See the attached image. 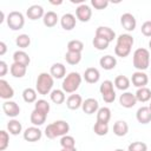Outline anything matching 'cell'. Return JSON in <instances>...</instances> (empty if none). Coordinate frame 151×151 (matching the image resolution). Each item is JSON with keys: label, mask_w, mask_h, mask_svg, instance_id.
<instances>
[{"label": "cell", "mask_w": 151, "mask_h": 151, "mask_svg": "<svg viewBox=\"0 0 151 151\" xmlns=\"http://www.w3.org/2000/svg\"><path fill=\"white\" fill-rule=\"evenodd\" d=\"M70 131V125L65 120H55L52 124H48L45 129V134L50 139H54L59 136H66Z\"/></svg>", "instance_id": "obj_1"}, {"label": "cell", "mask_w": 151, "mask_h": 151, "mask_svg": "<svg viewBox=\"0 0 151 151\" xmlns=\"http://www.w3.org/2000/svg\"><path fill=\"white\" fill-rule=\"evenodd\" d=\"M52 87H53V77L46 72L40 73L37 78V84H35L37 92L41 96H46L52 92L51 91Z\"/></svg>", "instance_id": "obj_2"}, {"label": "cell", "mask_w": 151, "mask_h": 151, "mask_svg": "<svg viewBox=\"0 0 151 151\" xmlns=\"http://www.w3.org/2000/svg\"><path fill=\"white\" fill-rule=\"evenodd\" d=\"M80 84H81V76L78 72H71L63 80L61 87L63 91L66 93H74L79 88Z\"/></svg>", "instance_id": "obj_3"}, {"label": "cell", "mask_w": 151, "mask_h": 151, "mask_svg": "<svg viewBox=\"0 0 151 151\" xmlns=\"http://www.w3.org/2000/svg\"><path fill=\"white\" fill-rule=\"evenodd\" d=\"M150 65V52L146 48H137L133 53V66L138 71H144Z\"/></svg>", "instance_id": "obj_4"}, {"label": "cell", "mask_w": 151, "mask_h": 151, "mask_svg": "<svg viewBox=\"0 0 151 151\" xmlns=\"http://www.w3.org/2000/svg\"><path fill=\"white\" fill-rule=\"evenodd\" d=\"M6 21H7V26L12 29V31H18V29H21L25 25V18L22 15L21 12H18V11H13L11 12L7 18H6Z\"/></svg>", "instance_id": "obj_5"}, {"label": "cell", "mask_w": 151, "mask_h": 151, "mask_svg": "<svg viewBox=\"0 0 151 151\" xmlns=\"http://www.w3.org/2000/svg\"><path fill=\"white\" fill-rule=\"evenodd\" d=\"M76 17L79 21L81 22H87L91 17H92V9L88 5L86 4H83V5H79L76 9Z\"/></svg>", "instance_id": "obj_6"}, {"label": "cell", "mask_w": 151, "mask_h": 151, "mask_svg": "<svg viewBox=\"0 0 151 151\" xmlns=\"http://www.w3.org/2000/svg\"><path fill=\"white\" fill-rule=\"evenodd\" d=\"M41 136H42V132L37 126L27 127L24 132V139L27 142H38L41 139Z\"/></svg>", "instance_id": "obj_7"}, {"label": "cell", "mask_w": 151, "mask_h": 151, "mask_svg": "<svg viewBox=\"0 0 151 151\" xmlns=\"http://www.w3.org/2000/svg\"><path fill=\"white\" fill-rule=\"evenodd\" d=\"M120 24L124 29H126L127 32H132L136 28L137 21H136V18L131 13H124L120 17Z\"/></svg>", "instance_id": "obj_8"}, {"label": "cell", "mask_w": 151, "mask_h": 151, "mask_svg": "<svg viewBox=\"0 0 151 151\" xmlns=\"http://www.w3.org/2000/svg\"><path fill=\"white\" fill-rule=\"evenodd\" d=\"M131 81H132L133 86L140 88V87H145V85H147L149 78H147V74L144 73L143 71H137V72H134L132 74Z\"/></svg>", "instance_id": "obj_9"}, {"label": "cell", "mask_w": 151, "mask_h": 151, "mask_svg": "<svg viewBox=\"0 0 151 151\" xmlns=\"http://www.w3.org/2000/svg\"><path fill=\"white\" fill-rule=\"evenodd\" d=\"M2 110L5 112L6 116L8 117H17L19 113H20V107L19 105L15 103V101H12V100H6L4 104H2Z\"/></svg>", "instance_id": "obj_10"}, {"label": "cell", "mask_w": 151, "mask_h": 151, "mask_svg": "<svg viewBox=\"0 0 151 151\" xmlns=\"http://www.w3.org/2000/svg\"><path fill=\"white\" fill-rule=\"evenodd\" d=\"M137 103V99H136V96L131 92H124L123 94H120L119 97V104L125 107V109H131L136 105Z\"/></svg>", "instance_id": "obj_11"}, {"label": "cell", "mask_w": 151, "mask_h": 151, "mask_svg": "<svg viewBox=\"0 0 151 151\" xmlns=\"http://www.w3.org/2000/svg\"><path fill=\"white\" fill-rule=\"evenodd\" d=\"M26 15L31 20H38L40 18H44V15H45L44 8L40 5H32L26 11Z\"/></svg>", "instance_id": "obj_12"}, {"label": "cell", "mask_w": 151, "mask_h": 151, "mask_svg": "<svg viewBox=\"0 0 151 151\" xmlns=\"http://www.w3.org/2000/svg\"><path fill=\"white\" fill-rule=\"evenodd\" d=\"M13 96H14L13 87L5 79H0V97L5 100H9Z\"/></svg>", "instance_id": "obj_13"}, {"label": "cell", "mask_w": 151, "mask_h": 151, "mask_svg": "<svg viewBox=\"0 0 151 151\" xmlns=\"http://www.w3.org/2000/svg\"><path fill=\"white\" fill-rule=\"evenodd\" d=\"M81 109L86 114H92L99 110V104L94 98H87L83 101Z\"/></svg>", "instance_id": "obj_14"}, {"label": "cell", "mask_w": 151, "mask_h": 151, "mask_svg": "<svg viewBox=\"0 0 151 151\" xmlns=\"http://www.w3.org/2000/svg\"><path fill=\"white\" fill-rule=\"evenodd\" d=\"M76 22H77V19L73 14L71 13H66L61 17L60 19V25L61 27L65 29V31H71L76 27Z\"/></svg>", "instance_id": "obj_15"}, {"label": "cell", "mask_w": 151, "mask_h": 151, "mask_svg": "<svg viewBox=\"0 0 151 151\" xmlns=\"http://www.w3.org/2000/svg\"><path fill=\"white\" fill-rule=\"evenodd\" d=\"M96 37L104 38V39H106L107 41L111 42L116 38V33H114V31L112 28H110L107 26H99L96 29Z\"/></svg>", "instance_id": "obj_16"}, {"label": "cell", "mask_w": 151, "mask_h": 151, "mask_svg": "<svg viewBox=\"0 0 151 151\" xmlns=\"http://www.w3.org/2000/svg\"><path fill=\"white\" fill-rule=\"evenodd\" d=\"M136 118L140 124H147L151 122V111L149 106H142L137 110Z\"/></svg>", "instance_id": "obj_17"}, {"label": "cell", "mask_w": 151, "mask_h": 151, "mask_svg": "<svg viewBox=\"0 0 151 151\" xmlns=\"http://www.w3.org/2000/svg\"><path fill=\"white\" fill-rule=\"evenodd\" d=\"M99 78H100V73H99V71L96 67H88L84 72V79L88 84H96V83H98Z\"/></svg>", "instance_id": "obj_18"}, {"label": "cell", "mask_w": 151, "mask_h": 151, "mask_svg": "<svg viewBox=\"0 0 151 151\" xmlns=\"http://www.w3.org/2000/svg\"><path fill=\"white\" fill-rule=\"evenodd\" d=\"M46 118H47V114L42 111H39L37 109H34L31 113V123L34 125V126H40L42 125L45 122H46Z\"/></svg>", "instance_id": "obj_19"}, {"label": "cell", "mask_w": 151, "mask_h": 151, "mask_svg": "<svg viewBox=\"0 0 151 151\" xmlns=\"http://www.w3.org/2000/svg\"><path fill=\"white\" fill-rule=\"evenodd\" d=\"M50 74L55 78V79H61L65 77L66 74V67L61 64V63H55L51 66V70H50Z\"/></svg>", "instance_id": "obj_20"}, {"label": "cell", "mask_w": 151, "mask_h": 151, "mask_svg": "<svg viewBox=\"0 0 151 151\" xmlns=\"http://www.w3.org/2000/svg\"><path fill=\"white\" fill-rule=\"evenodd\" d=\"M83 105V98L80 94H71L66 99V106L70 110H78Z\"/></svg>", "instance_id": "obj_21"}, {"label": "cell", "mask_w": 151, "mask_h": 151, "mask_svg": "<svg viewBox=\"0 0 151 151\" xmlns=\"http://www.w3.org/2000/svg\"><path fill=\"white\" fill-rule=\"evenodd\" d=\"M99 64H100L101 68H104V70H106V71H110V70H113V68L116 67L117 60H116L114 57L107 54V55H104V57L100 58Z\"/></svg>", "instance_id": "obj_22"}, {"label": "cell", "mask_w": 151, "mask_h": 151, "mask_svg": "<svg viewBox=\"0 0 151 151\" xmlns=\"http://www.w3.org/2000/svg\"><path fill=\"white\" fill-rule=\"evenodd\" d=\"M129 131V125L125 120H117L113 125V133L118 137H123Z\"/></svg>", "instance_id": "obj_23"}, {"label": "cell", "mask_w": 151, "mask_h": 151, "mask_svg": "<svg viewBox=\"0 0 151 151\" xmlns=\"http://www.w3.org/2000/svg\"><path fill=\"white\" fill-rule=\"evenodd\" d=\"M13 60H14V63H17V64H20V65H24V66H28L29 65V63H31V59H29V57H28V54L26 53V52H24V51H17V52H14V54H13Z\"/></svg>", "instance_id": "obj_24"}, {"label": "cell", "mask_w": 151, "mask_h": 151, "mask_svg": "<svg viewBox=\"0 0 151 151\" xmlns=\"http://www.w3.org/2000/svg\"><path fill=\"white\" fill-rule=\"evenodd\" d=\"M58 19L59 18H58L55 12L48 11L47 13H45V15L42 18V22H44V25L46 27H54L57 25V22H58Z\"/></svg>", "instance_id": "obj_25"}, {"label": "cell", "mask_w": 151, "mask_h": 151, "mask_svg": "<svg viewBox=\"0 0 151 151\" xmlns=\"http://www.w3.org/2000/svg\"><path fill=\"white\" fill-rule=\"evenodd\" d=\"M136 99L137 101H140V103H146L151 99V90L147 88L146 86L145 87H140L137 90L136 92Z\"/></svg>", "instance_id": "obj_26"}, {"label": "cell", "mask_w": 151, "mask_h": 151, "mask_svg": "<svg viewBox=\"0 0 151 151\" xmlns=\"http://www.w3.org/2000/svg\"><path fill=\"white\" fill-rule=\"evenodd\" d=\"M11 74L14 77V78H22L25 74H26V71H27V67L24 66V65H20V64H17V63H13L11 65Z\"/></svg>", "instance_id": "obj_27"}, {"label": "cell", "mask_w": 151, "mask_h": 151, "mask_svg": "<svg viewBox=\"0 0 151 151\" xmlns=\"http://www.w3.org/2000/svg\"><path fill=\"white\" fill-rule=\"evenodd\" d=\"M113 84H114V86H116L118 90L125 91V90H127V88L130 87V79H129L126 76L120 74V76H117V77H116Z\"/></svg>", "instance_id": "obj_28"}, {"label": "cell", "mask_w": 151, "mask_h": 151, "mask_svg": "<svg viewBox=\"0 0 151 151\" xmlns=\"http://www.w3.org/2000/svg\"><path fill=\"white\" fill-rule=\"evenodd\" d=\"M111 119V110L109 107H99V110L97 111V122L100 123H109Z\"/></svg>", "instance_id": "obj_29"}, {"label": "cell", "mask_w": 151, "mask_h": 151, "mask_svg": "<svg viewBox=\"0 0 151 151\" xmlns=\"http://www.w3.org/2000/svg\"><path fill=\"white\" fill-rule=\"evenodd\" d=\"M133 42H134V40H133L132 35H130V34H127V33L120 34V35L117 38V45H119V46H124V47L131 48L132 45H133Z\"/></svg>", "instance_id": "obj_30"}, {"label": "cell", "mask_w": 151, "mask_h": 151, "mask_svg": "<svg viewBox=\"0 0 151 151\" xmlns=\"http://www.w3.org/2000/svg\"><path fill=\"white\" fill-rule=\"evenodd\" d=\"M7 130H8V132H9L11 134L17 136V134H19V133L21 132V130H22L21 123H20L19 120H17V119H12V120H9V122L7 123Z\"/></svg>", "instance_id": "obj_31"}, {"label": "cell", "mask_w": 151, "mask_h": 151, "mask_svg": "<svg viewBox=\"0 0 151 151\" xmlns=\"http://www.w3.org/2000/svg\"><path fill=\"white\" fill-rule=\"evenodd\" d=\"M65 60H66V63L70 64V65H77V64H79L80 60H81V53L67 51L66 54H65Z\"/></svg>", "instance_id": "obj_32"}, {"label": "cell", "mask_w": 151, "mask_h": 151, "mask_svg": "<svg viewBox=\"0 0 151 151\" xmlns=\"http://www.w3.org/2000/svg\"><path fill=\"white\" fill-rule=\"evenodd\" d=\"M22 98L26 103L31 104V103H34L37 101V90L34 88H31V87H27L22 91Z\"/></svg>", "instance_id": "obj_33"}, {"label": "cell", "mask_w": 151, "mask_h": 151, "mask_svg": "<svg viewBox=\"0 0 151 151\" xmlns=\"http://www.w3.org/2000/svg\"><path fill=\"white\" fill-rule=\"evenodd\" d=\"M50 97H51V100L59 105V104H63L65 101V92L63 90H53L51 93H50Z\"/></svg>", "instance_id": "obj_34"}, {"label": "cell", "mask_w": 151, "mask_h": 151, "mask_svg": "<svg viewBox=\"0 0 151 151\" xmlns=\"http://www.w3.org/2000/svg\"><path fill=\"white\" fill-rule=\"evenodd\" d=\"M15 44L20 48H27L29 46V44H31V38L27 34H20V35L17 37Z\"/></svg>", "instance_id": "obj_35"}, {"label": "cell", "mask_w": 151, "mask_h": 151, "mask_svg": "<svg viewBox=\"0 0 151 151\" xmlns=\"http://www.w3.org/2000/svg\"><path fill=\"white\" fill-rule=\"evenodd\" d=\"M92 44H93L94 48H97V50H99V51H104V50H106V48L109 47L110 41H107V40L104 39V38H100V37H94Z\"/></svg>", "instance_id": "obj_36"}, {"label": "cell", "mask_w": 151, "mask_h": 151, "mask_svg": "<svg viewBox=\"0 0 151 151\" xmlns=\"http://www.w3.org/2000/svg\"><path fill=\"white\" fill-rule=\"evenodd\" d=\"M83 50H84V44L80 40H71L67 44V51H70V52L81 53Z\"/></svg>", "instance_id": "obj_37"}, {"label": "cell", "mask_w": 151, "mask_h": 151, "mask_svg": "<svg viewBox=\"0 0 151 151\" xmlns=\"http://www.w3.org/2000/svg\"><path fill=\"white\" fill-rule=\"evenodd\" d=\"M93 131L98 136H105L109 132V124L106 123H100V122H96L94 126H93Z\"/></svg>", "instance_id": "obj_38"}, {"label": "cell", "mask_w": 151, "mask_h": 151, "mask_svg": "<svg viewBox=\"0 0 151 151\" xmlns=\"http://www.w3.org/2000/svg\"><path fill=\"white\" fill-rule=\"evenodd\" d=\"M60 145L63 146V149H73L76 147V140L72 136H63L60 139Z\"/></svg>", "instance_id": "obj_39"}, {"label": "cell", "mask_w": 151, "mask_h": 151, "mask_svg": "<svg viewBox=\"0 0 151 151\" xmlns=\"http://www.w3.org/2000/svg\"><path fill=\"white\" fill-rule=\"evenodd\" d=\"M99 91H100L101 96H105V94H107V93L113 92V91H114V90H113V83H112L111 80H104V81L101 83L100 87H99Z\"/></svg>", "instance_id": "obj_40"}, {"label": "cell", "mask_w": 151, "mask_h": 151, "mask_svg": "<svg viewBox=\"0 0 151 151\" xmlns=\"http://www.w3.org/2000/svg\"><path fill=\"white\" fill-rule=\"evenodd\" d=\"M34 109H37L39 111H42V112H45L47 114L50 112L51 106H50V104H48L47 100H45V99H38L35 101V104H34Z\"/></svg>", "instance_id": "obj_41"}, {"label": "cell", "mask_w": 151, "mask_h": 151, "mask_svg": "<svg viewBox=\"0 0 151 151\" xmlns=\"http://www.w3.org/2000/svg\"><path fill=\"white\" fill-rule=\"evenodd\" d=\"M9 144V134L5 130L0 131V151H4L7 149Z\"/></svg>", "instance_id": "obj_42"}, {"label": "cell", "mask_w": 151, "mask_h": 151, "mask_svg": "<svg viewBox=\"0 0 151 151\" xmlns=\"http://www.w3.org/2000/svg\"><path fill=\"white\" fill-rule=\"evenodd\" d=\"M127 151H147V146L143 142H133L129 145Z\"/></svg>", "instance_id": "obj_43"}, {"label": "cell", "mask_w": 151, "mask_h": 151, "mask_svg": "<svg viewBox=\"0 0 151 151\" xmlns=\"http://www.w3.org/2000/svg\"><path fill=\"white\" fill-rule=\"evenodd\" d=\"M114 53H116L118 57H120V58H125V57H127V55L131 53V48L116 45V47H114Z\"/></svg>", "instance_id": "obj_44"}, {"label": "cell", "mask_w": 151, "mask_h": 151, "mask_svg": "<svg viewBox=\"0 0 151 151\" xmlns=\"http://www.w3.org/2000/svg\"><path fill=\"white\" fill-rule=\"evenodd\" d=\"M91 5L96 9H104L109 6V1L107 0H91Z\"/></svg>", "instance_id": "obj_45"}, {"label": "cell", "mask_w": 151, "mask_h": 151, "mask_svg": "<svg viewBox=\"0 0 151 151\" xmlns=\"http://www.w3.org/2000/svg\"><path fill=\"white\" fill-rule=\"evenodd\" d=\"M140 31H142V33H143L145 37H151V20L145 21V22L142 25Z\"/></svg>", "instance_id": "obj_46"}, {"label": "cell", "mask_w": 151, "mask_h": 151, "mask_svg": "<svg viewBox=\"0 0 151 151\" xmlns=\"http://www.w3.org/2000/svg\"><path fill=\"white\" fill-rule=\"evenodd\" d=\"M103 97V100L105 101V103H113L114 101V99H116V92L113 91V92H111V93H107V94H105V96H101Z\"/></svg>", "instance_id": "obj_47"}, {"label": "cell", "mask_w": 151, "mask_h": 151, "mask_svg": "<svg viewBox=\"0 0 151 151\" xmlns=\"http://www.w3.org/2000/svg\"><path fill=\"white\" fill-rule=\"evenodd\" d=\"M7 72H8L7 64H6L4 60H1V61H0V77L6 76V73H7Z\"/></svg>", "instance_id": "obj_48"}, {"label": "cell", "mask_w": 151, "mask_h": 151, "mask_svg": "<svg viewBox=\"0 0 151 151\" xmlns=\"http://www.w3.org/2000/svg\"><path fill=\"white\" fill-rule=\"evenodd\" d=\"M7 51V46L4 41H0V55H4Z\"/></svg>", "instance_id": "obj_49"}, {"label": "cell", "mask_w": 151, "mask_h": 151, "mask_svg": "<svg viewBox=\"0 0 151 151\" xmlns=\"http://www.w3.org/2000/svg\"><path fill=\"white\" fill-rule=\"evenodd\" d=\"M71 2L72 4H84V0H71Z\"/></svg>", "instance_id": "obj_50"}, {"label": "cell", "mask_w": 151, "mask_h": 151, "mask_svg": "<svg viewBox=\"0 0 151 151\" xmlns=\"http://www.w3.org/2000/svg\"><path fill=\"white\" fill-rule=\"evenodd\" d=\"M4 18H5V14H4V12L1 11V12H0V24L4 21Z\"/></svg>", "instance_id": "obj_51"}, {"label": "cell", "mask_w": 151, "mask_h": 151, "mask_svg": "<svg viewBox=\"0 0 151 151\" xmlns=\"http://www.w3.org/2000/svg\"><path fill=\"white\" fill-rule=\"evenodd\" d=\"M51 4H52V5H61L63 1H61V0H59V1H51Z\"/></svg>", "instance_id": "obj_52"}, {"label": "cell", "mask_w": 151, "mask_h": 151, "mask_svg": "<svg viewBox=\"0 0 151 151\" xmlns=\"http://www.w3.org/2000/svg\"><path fill=\"white\" fill-rule=\"evenodd\" d=\"M61 151H77V149L76 147H73V149H61Z\"/></svg>", "instance_id": "obj_53"}, {"label": "cell", "mask_w": 151, "mask_h": 151, "mask_svg": "<svg viewBox=\"0 0 151 151\" xmlns=\"http://www.w3.org/2000/svg\"><path fill=\"white\" fill-rule=\"evenodd\" d=\"M114 151H124V150H123V149H116Z\"/></svg>", "instance_id": "obj_54"}, {"label": "cell", "mask_w": 151, "mask_h": 151, "mask_svg": "<svg viewBox=\"0 0 151 151\" xmlns=\"http://www.w3.org/2000/svg\"><path fill=\"white\" fill-rule=\"evenodd\" d=\"M149 47H150V50H151V40L149 41Z\"/></svg>", "instance_id": "obj_55"}, {"label": "cell", "mask_w": 151, "mask_h": 151, "mask_svg": "<svg viewBox=\"0 0 151 151\" xmlns=\"http://www.w3.org/2000/svg\"><path fill=\"white\" fill-rule=\"evenodd\" d=\"M149 109H150V111H151V103H150V105H149Z\"/></svg>", "instance_id": "obj_56"}]
</instances>
